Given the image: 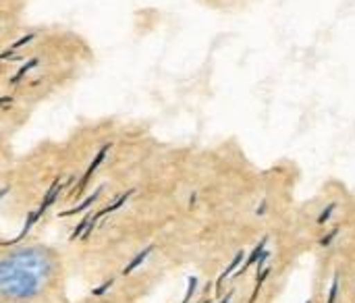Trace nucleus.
<instances>
[{
	"label": "nucleus",
	"mask_w": 355,
	"mask_h": 303,
	"mask_svg": "<svg viewBox=\"0 0 355 303\" xmlns=\"http://www.w3.org/2000/svg\"><path fill=\"white\" fill-rule=\"evenodd\" d=\"M333 210H335V206H333V204H331V206H329V208H327V210H324V212H320V216H318V223H320V225H322V223H327V220H329V216H331V212H333Z\"/></svg>",
	"instance_id": "obj_6"
},
{
	"label": "nucleus",
	"mask_w": 355,
	"mask_h": 303,
	"mask_svg": "<svg viewBox=\"0 0 355 303\" xmlns=\"http://www.w3.org/2000/svg\"><path fill=\"white\" fill-rule=\"evenodd\" d=\"M52 275V260L42 250H21L0 262V295L25 300L37 295Z\"/></svg>",
	"instance_id": "obj_1"
},
{
	"label": "nucleus",
	"mask_w": 355,
	"mask_h": 303,
	"mask_svg": "<svg viewBox=\"0 0 355 303\" xmlns=\"http://www.w3.org/2000/svg\"><path fill=\"white\" fill-rule=\"evenodd\" d=\"M202 303H210V302H208V300H206V302H202Z\"/></svg>",
	"instance_id": "obj_7"
},
{
	"label": "nucleus",
	"mask_w": 355,
	"mask_h": 303,
	"mask_svg": "<svg viewBox=\"0 0 355 303\" xmlns=\"http://www.w3.org/2000/svg\"><path fill=\"white\" fill-rule=\"evenodd\" d=\"M337 293H339V283H337V279H335V281H333V287H331V293H329V303L337 302Z\"/></svg>",
	"instance_id": "obj_5"
},
{
	"label": "nucleus",
	"mask_w": 355,
	"mask_h": 303,
	"mask_svg": "<svg viewBox=\"0 0 355 303\" xmlns=\"http://www.w3.org/2000/svg\"><path fill=\"white\" fill-rule=\"evenodd\" d=\"M0 198H2V193H0Z\"/></svg>",
	"instance_id": "obj_8"
},
{
	"label": "nucleus",
	"mask_w": 355,
	"mask_h": 303,
	"mask_svg": "<svg viewBox=\"0 0 355 303\" xmlns=\"http://www.w3.org/2000/svg\"><path fill=\"white\" fill-rule=\"evenodd\" d=\"M150 252H152L150 248H148V250H144V252H141V254H139V256H137L135 260H131V264H129V266L125 268V272H131V270H135V268H137V266H139V264L144 262V258H146V256H148Z\"/></svg>",
	"instance_id": "obj_4"
},
{
	"label": "nucleus",
	"mask_w": 355,
	"mask_h": 303,
	"mask_svg": "<svg viewBox=\"0 0 355 303\" xmlns=\"http://www.w3.org/2000/svg\"><path fill=\"white\" fill-rule=\"evenodd\" d=\"M243 256H245L243 252H239V254L235 256V260H233V262L229 264V268H227V270L223 272V277H220V281H218V283H223V281H225V279H227V277H229V275H231V272H233V270H235V268H237V266L241 264V260H243Z\"/></svg>",
	"instance_id": "obj_3"
},
{
	"label": "nucleus",
	"mask_w": 355,
	"mask_h": 303,
	"mask_svg": "<svg viewBox=\"0 0 355 303\" xmlns=\"http://www.w3.org/2000/svg\"><path fill=\"white\" fill-rule=\"evenodd\" d=\"M264 245H266V239H264V241H260V245H256V250L252 252V256L248 258V262L243 264V268L239 270V275H243V272H245V270H248V268H250L254 262H258V260L262 258V254H264Z\"/></svg>",
	"instance_id": "obj_2"
}]
</instances>
